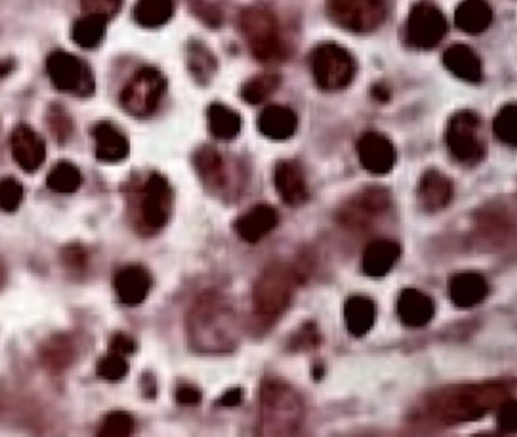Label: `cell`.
<instances>
[{
  "mask_svg": "<svg viewBox=\"0 0 517 437\" xmlns=\"http://www.w3.org/2000/svg\"><path fill=\"white\" fill-rule=\"evenodd\" d=\"M507 381L457 384L434 390L411 412L417 427L443 428L478 421L511 397Z\"/></svg>",
  "mask_w": 517,
  "mask_h": 437,
  "instance_id": "1",
  "label": "cell"
},
{
  "mask_svg": "<svg viewBox=\"0 0 517 437\" xmlns=\"http://www.w3.org/2000/svg\"><path fill=\"white\" fill-rule=\"evenodd\" d=\"M188 343L205 356H222L237 349L242 337L239 315L228 296L217 290L202 293L187 315Z\"/></svg>",
  "mask_w": 517,
  "mask_h": 437,
  "instance_id": "2",
  "label": "cell"
},
{
  "mask_svg": "<svg viewBox=\"0 0 517 437\" xmlns=\"http://www.w3.org/2000/svg\"><path fill=\"white\" fill-rule=\"evenodd\" d=\"M305 421L301 393L279 378H266L258 398V436H295Z\"/></svg>",
  "mask_w": 517,
  "mask_h": 437,
  "instance_id": "3",
  "label": "cell"
},
{
  "mask_svg": "<svg viewBox=\"0 0 517 437\" xmlns=\"http://www.w3.org/2000/svg\"><path fill=\"white\" fill-rule=\"evenodd\" d=\"M298 269L275 261L263 269L252 289V316L261 330H269L289 310L299 284Z\"/></svg>",
  "mask_w": 517,
  "mask_h": 437,
  "instance_id": "4",
  "label": "cell"
},
{
  "mask_svg": "<svg viewBox=\"0 0 517 437\" xmlns=\"http://www.w3.org/2000/svg\"><path fill=\"white\" fill-rule=\"evenodd\" d=\"M173 208V192L169 181L160 173H152L135 193L137 227L145 233H157L169 222Z\"/></svg>",
  "mask_w": 517,
  "mask_h": 437,
  "instance_id": "5",
  "label": "cell"
},
{
  "mask_svg": "<svg viewBox=\"0 0 517 437\" xmlns=\"http://www.w3.org/2000/svg\"><path fill=\"white\" fill-rule=\"evenodd\" d=\"M166 90L163 73L155 67H143L123 87L120 105L129 116L148 119L160 107Z\"/></svg>",
  "mask_w": 517,
  "mask_h": 437,
  "instance_id": "6",
  "label": "cell"
},
{
  "mask_svg": "<svg viewBox=\"0 0 517 437\" xmlns=\"http://www.w3.org/2000/svg\"><path fill=\"white\" fill-rule=\"evenodd\" d=\"M314 81L325 92H339L351 84L355 76L352 55L336 43L317 46L311 55Z\"/></svg>",
  "mask_w": 517,
  "mask_h": 437,
  "instance_id": "7",
  "label": "cell"
},
{
  "mask_svg": "<svg viewBox=\"0 0 517 437\" xmlns=\"http://www.w3.org/2000/svg\"><path fill=\"white\" fill-rule=\"evenodd\" d=\"M446 145L455 160L463 164L481 163L486 157V143L481 137V119L474 111H458L446 126Z\"/></svg>",
  "mask_w": 517,
  "mask_h": 437,
  "instance_id": "8",
  "label": "cell"
},
{
  "mask_svg": "<svg viewBox=\"0 0 517 437\" xmlns=\"http://www.w3.org/2000/svg\"><path fill=\"white\" fill-rule=\"evenodd\" d=\"M240 29L257 60L269 61L276 57L281 46L279 25L269 8L261 5L245 8L240 16Z\"/></svg>",
  "mask_w": 517,
  "mask_h": 437,
  "instance_id": "9",
  "label": "cell"
},
{
  "mask_svg": "<svg viewBox=\"0 0 517 437\" xmlns=\"http://www.w3.org/2000/svg\"><path fill=\"white\" fill-rule=\"evenodd\" d=\"M47 73L61 92L79 98H90L96 90V81L90 66L69 52H52L47 58Z\"/></svg>",
  "mask_w": 517,
  "mask_h": 437,
  "instance_id": "10",
  "label": "cell"
},
{
  "mask_svg": "<svg viewBox=\"0 0 517 437\" xmlns=\"http://www.w3.org/2000/svg\"><path fill=\"white\" fill-rule=\"evenodd\" d=\"M329 16L346 31L366 34L383 25L387 0H328Z\"/></svg>",
  "mask_w": 517,
  "mask_h": 437,
  "instance_id": "11",
  "label": "cell"
},
{
  "mask_svg": "<svg viewBox=\"0 0 517 437\" xmlns=\"http://www.w3.org/2000/svg\"><path fill=\"white\" fill-rule=\"evenodd\" d=\"M392 207V195L384 187H366L355 193L337 211V219L343 227L351 230H366L378 217Z\"/></svg>",
  "mask_w": 517,
  "mask_h": 437,
  "instance_id": "12",
  "label": "cell"
},
{
  "mask_svg": "<svg viewBox=\"0 0 517 437\" xmlns=\"http://www.w3.org/2000/svg\"><path fill=\"white\" fill-rule=\"evenodd\" d=\"M475 231L480 240L492 248L513 242L516 233V214L513 205L493 201L481 207L475 216Z\"/></svg>",
  "mask_w": 517,
  "mask_h": 437,
  "instance_id": "13",
  "label": "cell"
},
{
  "mask_svg": "<svg viewBox=\"0 0 517 437\" xmlns=\"http://www.w3.org/2000/svg\"><path fill=\"white\" fill-rule=\"evenodd\" d=\"M448 31L445 16L433 4H417L411 8L407 19V40L413 48H436Z\"/></svg>",
  "mask_w": 517,
  "mask_h": 437,
  "instance_id": "14",
  "label": "cell"
},
{
  "mask_svg": "<svg viewBox=\"0 0 517 437\" xmlns=\"http://www.w3.org/2000/svg\"><path fill=\"white\" fill-rule=\"evenodd\" d=\"M193 166L202 184L214 195L229 196L240 190L231 183V173L225 157L213 146H201L193 154Z\"/></svg>",
  "mask_w": 517,
  "mask_h": 437,
  "instance_id": "15",
  "label": "cell"
},
{
  "mask_svg": "<svg viewBox=\"0 0 517 437\" xmlns=\"http://www.w3.org/2000/svg\"><path fill=\"white\" fill-rule=\"evenodd\" d=\"M357 155L361 166L373 175H386L395 167V145L381 133H364L357 142Z\"/></svg>",
  "mask_w": 517,
  "mask_h": 437,
  "instance_id": "16",
  "label": "cell"
},
{
  "mask_svg": "<svg viewBox=\"0 0 517 437\" xmlns=\"http://www.w3.org/2000/svg\"><path fill=\"white\" fill-rule=\"evenodd\" d=\"M273 186L282 202L292 207H301L310 199L307 178L301 164L293 160H281L273 169Z\"/></svg>",
  "mask_w": 517,
  "mask_h": 437,
  "instance_id": "17",
  "label": "cell"
},
{
  "mask_svg": "<svg viewBox=\"0 0 517 437\" xmlns=\"http://www.w3.org/2000/svg\"><path fill=\"white\" fill-rule=\"evenodd\" d=\"M14 160L25 172H35L46 161V142L40 134L25 123L16 126L11 136Z\"/></svg>",
  "mask_w": 517,
  "mask_h": 437,
  "instance_id": "18",
  "label": "cell"
},
{
  "mask_svg": "<svg viewBox=\"0 0 517 437\" xmlns=\"http://www.w3.org/2000/svg\"><path fill=\"white\" fill-rule=\"evenodd\" d=\"M454 198V183L445 173L430 169L423 173L417 186V199L423 211L437 213L451 204Z\"/></svg>",
  "mask_w": 517,
  "mask_h": 437,
  "instance_id": "19",
  "label": "cell"
},
{
  "mask_svg": "<svg viewBox=\"0 0 517 437\" xmlns=\"http://www.w3.org/2000/svg\"><path fill=\"white\" fill-rule=\"evenodd\" d=\"M396 312L399 321L408 328L427 327L436 313L434 299L417 289H404L398 296Z\"/></svg>",
  "mask_w": 517,
  "mask_h": 437,
  "instance_id": "20",
  "label": "cell"
},
{
  "mask_svg": "<svg viewBox=\"0 0 517 437\" xmlns=\"http://www.w3.org/2000/svg\"><path fill=\"white\" fill-rule=\"evenodd\" d=\"M279 224V213L275 207L267 204H258L235 221V233L240 239L248 243H258L269 236Z\"/></svg>",
  "mask_w": 517,
  "mask_h": 437,
  "instance_id": "21",
  "label": "cell"
},
{
  "mask_svg": "<svg viewBox=\"0 0 517 437\" xmlns=\"http://www.w3.org/2000/svg\"><path fill=\"white\" fill-rule=\"evenodd\" d=\"M152 277L143 266L131 265L120 269L114 277V289L123 304L135 307L145 302L151 292Z\"/></svg>",
  "mask_w": 517,
  "mask_h": 437,
  "instance_id": "22",
  "label": "cell"
},
{
  "mask_svg": "<svg viewBox=\"0 0 517 437\" xmlns=\"http://www.w3.org/2000/svg\"><path fill=\"white\" fill-rule=\"evenodd\" d=\"M449 298L460 309H472L489 295V283L478 272H460L449 280Z\"/></svg>",
  "mask_w": 517,
  "mask_h": 437,
  "instance_id": "23",
  "label": "cell"
},
{
  "mask_svg": "<svg viewBox=\"0 0 517 437\" xmlns=\"http://www.w3.org/2000/svg\"><path fill=\"white\" fill-rule=\"evenodd\" d=\"M401 246L395 240H373L363 252V272L370 278H383L395 268Z\"/></svg>",
  "mask_w": 517,
  "mask_h": 437,
  "instance_id": "24",
  "label": "cell"
},
{
  "mask_svg": "<svg viewBox=\"0 0 517 437\" xmlns=\"http://www.w3.org/2000/svg\"><path fill=\"white\" fill-rule=\"evenodd\" d=\"M299 120L292 108L270 105L258 117V129L270 140H289L298 131Z\"/></svg>",
  "mask_w": 517,
  "mask_h": 437,
  "instance_id": "25",
  "label": "cell"
},
{
  "mask_svg": "<svg viewBox=\"0 0 517 437\" xmlns=\"http://www.w3.org/2000/svg\"><path fill=\"white\" fill-rule=\"evenodd\" d=\"M443 64L446 69L464 82L480 84L484 78L483 63L469 46L454 45L443 54Z\"/></svg>",
  "mask_w": 517,
  "mask_h": 437,
  "instance_id": "26",
  "label": "cell"
},
{
  "mask_svg": "<svg viewBox=\"0 0 517 437\" xmlns=\"http://www.w3.org/2000/svg\"><path fill=\"white\" fill-rule=\"evenodd\" d=\"M96 157L104 163H119L129 154V142L110 122H101L93 128Z\"/></svg>",
  "mask_w": 517,
  "mask_h": 437,
  "instance_id": "27",
  "label": "cell"
},
{
  "mask_svg": "<svg viewBox=\"0 0 517 437\" xmlns=\"http://www.w3.org/2000/svg\"><path fill=\"white\" fill-rule=\"evenodd\" d=\"M376 307L372 299L354 295L345 304V322L354 337H364L375 325Z\"/></svg>",
  "mask_w": 517,
  "mask_h": 437,
  "instance_id": "28",
  "label": "cell"
},
{
  "mask_svg": "<svg viewBox=\"0 0 517 437\" xmlns=\"http://www.w3.org/2000/svg\"><path fill=\"white\" fill-rule=\"evenodd\" d=\"M492 20L493 11L486 0H463L455 11V23L466 34H481Z\"/></svg>",
  "mask_w": 517,
  "mask_h": 437,
  "instance_id": "29",
  "label": "cell"
},
{
  "mask_svg": "<svg viewBox=\"0 0 517 437\" xmlns=\"http://www.w3.org/2000/svg\"><path fill=\"white\" fill-rule=\"evenodd\" d=\"M175 13L173 0H138L134 19L141 28L157 29L166 25Z\"/></svg>",
  "mask_w": 517,
  "mask_h": 437,
  "instance_id": "30",
  "label": "cell"
},
{
  "mask_svg": "<svg viewBox=\"0 0 517 437\" xmlns=\"http://www.w3.org/2000/svg\"><path fill=\"white\" fill-rule=\"evenodd\" d=\"M208 126L216 139L228 140L239 136L242 129V117L237 111L222 104H213L208 108Z\"/></svg>",
  "mask_w": 517,
  "mask_h": 437,
  "instance_id": "31",
  "label": "cell"
},
{
  "mask_svg": "<svg viewBox=\"0 0 517 437\" xmlns=\"http://www.w3.org/2000/svg\"><path fill=\"white\" fill-rule=\"evenodd\" d=\"M107 23L108 20L102 17L85 14L73 26V41L79 48L88 49V51L99 48L107 34Z\"/></svg>",
  "mask_w": 517,
  "mask_h": 437,
  "instance_id": "32",
  "label": "cell"
},
{
  "mask_svg": "<svg viewBox=\"0 0 517 437\" xmlns=\"http://www.w3.org/2000/svg\"><path fill=\"white\" fill-rule=\"evenodd\" d=\"M82 184L81 170L69 161H60L47 175V187L60 195L78 192Z\"/></svg>",
  "mask_w": 517,
  "mask_h": 437,
  "instance_id": "33",
  "label": "cell"
},
{
  "mask_svg": "<svg viewBox=\"0 0 517 437\" xmlns=\"http://www.w3.org/2000/svg\"><path fill=\"white\" fill-rule=\"evenodd\" d=\"M281 85V78L275 73H261L249 79L242 87V99L246 104H263Z\"/></svg>",
  "mask_w": 517,
  "mask_h": 437,
  "instance_id": "34",
  "label": "cell"
},
{
  "mask_svg": "<svg viewBox=\"0 0 517 437\" xmlns=\"http://www.w3.org/2000/svg\"><path fill=\"white\" fill-rule=\"evenodd\" d=\"M188 69L201 84H205L216 72V58L202 43L195 41L188 48Z\"/></svg>",
  "mask_w": 517,
  "mask_h": 437,
  "instance_id": "35",
  "label": "cell"
},
{
  "mask_svg": "<svg viewBox=\"0 0 517 437\" xmlns=\"http://www.w3.org/2000/svg\"><path fill=\"white\" fill-rule=\"evenodd\" d=\"M493 131L499 142L504 145H517V107L514 104H507L502 107L493 120Z\"/></svg>",
  "mask_w": 517,
  "mask_h": 437,
  "instance_id": "36",
  "label": "cell"
},
{
  "mask_svg": "<svg viewBox=\"0 0 517 437\" xmlns=\"http://www.w3.org/2000/svg\"><path fill=\"white\" fill-rule=\"evenodd\" d=\"M135 419L126 412L108 413L102 419L98 434L101 437H128L134 433Z\"/></svg>",
  "mask_w": 517,
  "mask_h": 437,
  "instance_id": "37",
  "label": "cell"
},
{
  "mask_svg": "<svg viewBox=\"0 0 517 437\" xmlns=\"http://www.w3.org/2000/svg\"><path fill=\"white\" fill-rule=\"evenodd\" d=\"M43 359L52 369H63L69 366L73 360V346L64 337H57L47 343L43 349Z\"/></svg>",
  "mask_w": 517,
  "mask_h": 437,
  "instance_id": "38",
  "label": "cell"
},
{
  "mask_svg": "<svg viewBox=\"0 0 517 437\" xmlns=\"http://www.w3.org/2000/svg\"><path fill=\"white\" fill-rule=\"evenodd\" d=\"M25 189L16 178L7 177L0 180V210L14 213L22 205Z\"/></svg>",
  "mask_w": 517,
  "mask_h": 437,
  "instance_id": "39",
  "label": "cell"
},
{
  "mask_svg": "<svg viewBox=\"0 0 517 437\" xmlns=\"http://www.w3.org/2000/svg\"><path fill=\"white\" fill-rule=\"evenodd\" d=\"M129 365L128 360L122 354L110 353L102 357L98 363L99 377L107 381H120L128 375Z\"/></svg>",
  "mask_w": 517,
  "mask_h": 437,
  "instance_id": "40",
  "label": "cell"
},
{
  "mask_svg": "<svg viewBox=\"0 0 517 437\" xmlns=\"http://www.w3.org/2000/svg\"><path fill=\"white\" fill-rule=\"evenodd\" d=\"M123 0H81V8L88 16H98L110 20L120 13Z\"/></svg>",
  "mask_w": 517,
  "mask_h": 437,
  "instance_id": "41",
  "label": "cell"
},
{
  "mask_svg": "<svg viewBox=\"0 0 517 437\" xmlns=\"http://www.w3.org/2000/svg\"><path fill=\"white\" fill-rule=\"evenodd\" d=\"M47 126L52 129V133L60 142H66L73 133V123L70 117L64 113L63 108L52 107L49 110V119H47Z\"/></svg>",
  "mask_w": 517,
  "mask_h": 437,
  "instance_id": "42",
  "label": "cell"
},
{
  "mask_svg": "<svg viewBox=\"0 0 517 437\" xmlns=\"http://www.w3.org/2000/svg\"><path fill=\"white\" fill-rule=\"evenodd\" d=\"M498 428L501 433L514 434L517 431V403L513 397L498 406Z\"/></svg>",
  "mask_w": 517,
  "mask_h": 437,
  "instance_id": "43",
  "label": "cell"
},
{
  "mask_svg": "<svg viewBox=\"0 0 517 437\" xmlns=\"http://www.w3.org/2000/svg\"><path fill=\"white\" fill-rule=\"evenodd\" d=\"M320 337L319 330L317 327H314V324H307L301 328V331H298L296 337H293L292 343L295 346V349H313L319 345Z\"/></svg>",
  "mask_w": 517,
  "mask_h": 437,
  "instance_id": "44",
  "label": "cell"
},
{
  "mask_svg": "<svg viewBox=\"0 0 517 437\" xmlns=\"http://www.w3.org/2000/svg\"><path fill=\"white\" fill-rule=\"evenodd\" d=\"M110 348L113 353L122 354V356L128 357L135 353V340L131 336L125 333L114 334L111 339Z\"/></svg>",
  "mask_w": 517,
  "mask_h": 437,
  "instance_id": "45",
  "label": "cell"
},
{
  "mask_svg": "<svg viewBox=\"0 0 517 437\" xmlns=\"http://www.w3.org/2000/svg\"><path fill=\"white\" fill-rule=\"evenodd\" d=\"M176 400L182 406H198L202 400V393L195 386L184 384L176 390Z\"/></svg>",
  "mask_w": 517,
  "mask_h": 437,
  "instance_id": "46",
  "label": "cell"
},
{
  "mask_svg": "<svg viewBox=\"0 0 517 437\" xmlns=\"http://www.w3.org/2000/svg\"><path fill=\"white\" fill-rule=\"evenodd\" d=\"M195 11L196 14H199V16H201L205 22L210 23L211 26H216L217 23H219V20H217L219 14H217V11L213 10L210 5L204 4V2H198V4L195 5Z\"/></svg>",
  "mask_w": 517,
  "mask_h": 437,
  "instance_id": "47",
  "label": "cell"
},
{
  "mask_svg": "<svg viewBox=\"0 0 517 437\" xmlns=\"http://www.w3.org/2000/svg\"><path fill=\"white\" fill-rule=\"evenodd\" d=\"M240 403H242V390L240 389L229 390L220 400V404L225 407L239 406Z\"/></svg>",
  "mask_w": 517,
  "mask_h": 437,
  "instance_id": "48",
  "label": "cell"
},
{
  "mask_svg": "<svg viewBox=\"0 0 517 437\" xmlns=\"http://www.w3.org/2000/svg\"><path fill=\"white\" fill-rule=\"evenodd\" d=\"M5 280H7V272H5L4 265L0 263V289L4 286Z\"/></svg>",
  "mask_w": 517,
  "mask_h": 437,
  "instance_id": "49",
  "label": "cell"
}]
</instances>
